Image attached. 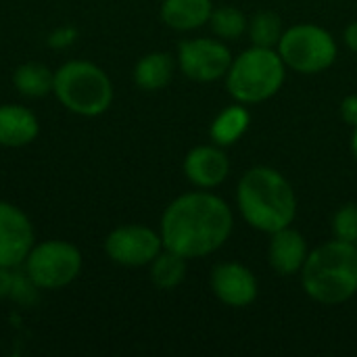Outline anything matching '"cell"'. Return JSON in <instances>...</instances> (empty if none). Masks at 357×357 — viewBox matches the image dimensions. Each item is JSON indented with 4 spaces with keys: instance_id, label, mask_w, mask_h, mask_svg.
Segmentation results:
<instances>
[{
    "instance_id": "cell-14",
    "label": "cell",
    "mask_w": 357,
    "mask_h": 357,
    "mask_svg": "<svg viewBox=\"0 0 357 357\" xmlns=\"http://www.w3.org/2000/svg\"><path fill=\"white\" fill-rule=\"evenodd\" d=\"M213 13L211 0H163L161 21L176 31H192L209 23Z\"/></svg>"
},
{
    "instance_id": "cell-10",
    "label": "cell",
    "mask_w": 357,
    "mask_h": 357,
    "mask_svg": "<svg viewBox=\"0 0 357 357\" xmlns=\"http://www.w3.org/2000/svg\"><path fill=\"white\" fill-rule=\"evenodd\" d=\"M209 287L220 303L234 310L249 307L259 295V284L255 274L238 261L218 264L211 270Z\"/></svg>"
},
{
    "instance_id": "cell-25",
    "label": "cell",
    "mask_w": 357,
    "mask_h": 357,
    "mask_svg": "<svg viewBox=\"0 0 357 357\" xmlns=\"http://www.w3.org/2000/svg\"><path fill=\"white\" fill-rule=\"evenodd\" d=\"M73 38H75V31L73 29H59V31H54L52 36H50V44L52 46H67V44H71L73 42Z\"/></svg>"
},
{
    "instance_id": "cell-26",
    "label": "cell",
    "mask_w": 357,
    "mask_h": 357,
    "mask_svg": "<svg viewBox=\"0 0 357 357\" xmlns=\"http://www.w3.org/2000/svg\"><path fill=\"white\" fill-rule=\"evenodd\" d=\"M343 42H345V46H347L351 52H356L357 54V21H351V23L345 27V31H343Z\"/></svg>"
},
{
    "instance_id": "cell-5",
    "label": "cell",
    "mask_w": 357,
    "mask_h": 357,
    "mask_svg": "<svg viewBox=\"0 0 357 357\" xmlns=\"http://www.w3.org/2000/svg\"><path fill=\"white\" fill-rule=\"evenodd\" d=\"M52 92L63 107L86 117L105 113L113 102L109 75L88 61L65 63L52 77Z\"/></svg>"
},
{
    "instance_id": "cell-4",
    "label": "cell",
    "mask_w": 357,
    "mask_h": 357,
    "mask_svg": "<svg viewBox=\"0 0 357 357\" xmlns=\"http://www.w3.org/2000/svg\"><path fill=\"white\" fill-rule=\"evenodd\" d=\"M228 94L243 105H259L280 92L287 79V65L276 48L253 46L232 59L226 73Z\"/></svg>"
},
{
    "instance_id": "cell-2",
    "label": "cell",
    "mask_w": 357,
    "mask_h": 357,
    "mask_svg": "<svg viewBox=\"0 0 357 357\" xmlns=\"http://www.w3.org/2000/svg\"><path fill=\"white\" fill-rule=\"evenodd\" d=\"M236 205L243 220L264 234L293 226L297 218L293 184L284 174L268 165H255L243 174L236 186Z\"/></svg>"
},
{
    "instance_id": "cell-13",
    "label": "cell",
    "mask_w": 357,
    "mask_h": 357,
    "mask_svg": "<svg viewBox=\"0 0 357 357\" xmlns=\"http://www.w3.org/2000/svg\"><path fill=\"white\" fill-rule=\"evenodd\" d=\"M307 253H310V249H307L305 236L299 230H295L293 226H287V228L270 234L268 264L278 276L299 274L307 259Z\"/></svg>"
},
{
    "instance_id": "cell-27",
    "label": "cell",
    "mask_w": 357,
    "mask_h": 357,
    "mask_svg": "<svg viewBox=\"0 0 357 357\" xmlns=\"http://www.w3.org/2000/svg\"><path fill=\"white\" fill-rule=\"evenodd\" d=\"M349 146H351V155L356 157V161H357V126L354 128V132H351V140H349Z\"/></svg>"
},
{
    "instance_id": "cell-8",
    "label": "cell",
    "mask_w": 357,
    "mask_h": 357,
    "mask_svg": "<svg viewBox=\"0 0 357 357\" xmlns=\"http://www.w3.org/2000/svg\"><path fill=\"white\" fill-rule=\"evenodd\" d=\"M232 52L220 38H192L184 40L178 46V67L180 71L199 84H211L224 79L230 63Z\"/></svg>"
},
{
    "instance_id": "cell-12",
    "label": "cell",
    "mask_w": 357,
    "mask_h": 357,
    "mask_svg": "<svg viewBox=\"0 0 357 357\" xmlns=\"http://www.w3.org/2000/svg\"><path fill=\"white\" fill-rule=\"evenodd\" d=\"M230 174V159L224 146L218 144H199L188 151L184 157V176L186 180L201 188L211 190L226 182Z\"/></svg>"
},
{
    "instance_id": "cell-7",
    "label": "cell",
    "mask_w": 357,
    "mask_h": 357,
    "mask_svg": "<svg viewBox=\"0 0 357 357\" xmlns=\"http://www.w3.org/2000/svg\"><path fill=\"white\" fill-rule=\"evenodd\" d=\"M82 270V253L65 241L33 247L25 259V274L38 289H63Z\"/></svg>"
},
{
    "instance_id": "cell-24",
    "label": "cell",
    "mask_w": 357,
    "mask_h": 357,
    "mask_svg": "<svg viewBox=\"0 0 357 357\" xmlns=\"http://www.w3.org/2000/svg\"><path fill=\"white\" fill-rule=\"evenodd\" d=\"M339 115H341V119H343L347 126L356 128L357 126V94H347V96L341 100V105H339Z\"/></svg>"
},
{
    "instance_id": "cell-20",
    "label": "cell",
    "mask_w": 357,
    "mask_h": 357,
    "mask_svg": "<svg viewBox=\"0 0 357 357\" xmlns=\"http://www.w3.org/2000/svg\"><path fill=\"white\" fill-rule=\"evenodd\" d=\"M247 25H249V19L245 17V13H241L232 4L213 6V13L209 17L211 31L215 33V38H220L224 42L238 40L243 33H247Z\"/></svg>"
},
{
    "instance_id": "cell-9",
    "label": "cell",
    "mask_w": 357,
    "mask_h": 357,
    "mask_svg": "<svg viewBox=\"0 0 357 357\" xmlns=\"http://www.w3.org/2000/svg\"><path fill=\"white\" fill-rule=\"evenodd\" d=\"M105 251L119 266L140 268V266H149L163 251V241L161 234L149 226L128 224L115 228L107 236Z\"/></svg>"
},
{
    "instance_id": "cell-18",
    "label": "cell",
    "mask_w": 357,
    "mask_h": 357,
    "mask_svg": "<svg viewBox=\"0 0 357 357\" xmlns=\"http://www.w3.org/2000/svg\"><path fill=\"white\" fill-rule=\"evenodd\" d=\"M186 257L163 249L153 261H151V280L161 291H172L182 284L186 278Z\"/></svg>"
},
{
    "instance_id": "cell-11",
    "label": "cell",
    "mask_w": 357,
    "mask_h": 357,
    "mask_svg": "<svg viewBox=\"0 0 357 357\" xmlns=\"http://www.w3.org/2000/svg\"><path fill=\"white\" fill-rule=\"evenodd\" d=\"M33 249V228L27 215L0 201V268H17Z\"/></svg>"
},
{
    "instance_id": "cell-19",
    "label": "cell",
    "mask_w": 357,
    "mask_h": 357,
    "mask_svg": "<svg viewBox=\"0 0 357 357\" xmlns=\"http://www.w3.org/2000/svg\"><path fill=\"white\" fill-rule=\"evenodd\" d=\"M247 33H249V40L253 46L276 48L284 33L282 19L274 10H259L249 19Z\"/></svg>"
},
{
    "instance_id": "cell-22",
    "label": "cell",
    "mask_w": 357,
    "mask_h": 357,
    "mask_svg": "<svg viewBox=\"0 0 357 357\" xmlns=\"http://www.w3.org/2000/svg\"><path fill=\"white\" fill-rule=\"evenodd\" d=\"M36 284L29 280V276L13 274L10 268H0V297H13L21 305H29L36 301L33 293Z\"/></svg>"
},
{
    "instance_id": "cell-1",
    "label": "cell",
    "mask_w": 357,
    "mask_h": 357,
    "mask_svg": "<svg viewBox=\"0 0 357 357\" xmlns=\"http://www.w3.org/2000/svg\"><path fill=\"white\" fill-rule=\"evenodd\" d=\"M234 230V213L230 205L209 192L195 190L174 199L161 218L163 249L186 259H201L220 251Z\"/></svg>"
},
{
    "instance_id": "cell-23",
    "label": "cell",
    "mask_w": 357,
    "mask_h": 357,
    "mask_svg": "<svg viewBox=\"0 0 357 357\" xmlns=\"http://www.w3.org/2000/svg\"><path fill=\"white\" fill-rule=\"evenodd\" d=\"M333 236L357 245V203L341 205L333 215Z\"/></svg>"
},
{
    "instance_id": "cell-16",
    "label": "cell",
    "mask_w": 357,
    "mask_h": 357,
    "mask_svg": "<svg viewBox=\"0 0 357 357\" xmlns=\"http://www.w3.org/2000/svg\"><path fill=\"white\" fill-rule=\"evenodd\" d=\"M249 126H251V113H249L247 105L234 102L230 107H224L215 115V119L211 121V128H209V138L213 140V144L226 149V146L236 144L245 136Z\"/></svg>"
},
{
    "instance_id": "cell-17",
    "label": "cell",
    "mask_w": 357,
    "mask_h": 357,
    "mask_svg": "<svg viewBox=\"0 0 357 357\" xmlns=\"http://www.w3.org/2000/svg\"><path fill=\"white\" fill-rule=\"evenodd\" d=\"M174 69H176V63L169 52H161V50L149 52L136 63L134 82L138 88L146 92H157V90H163L172 82Z\"/></svg>"
},
{
    "instance_id": "cell-15",
    "label": "cell",
    "mask_w": 357,
    "mask_h": 357,
    "mask_svg": "<svg viewBox=\"0 0 357 357\" xmlns=\"http://www.w3.org/2000/svg\"><path fill=\"white\" fill-rule=\"evenodd\" d=\"M38 136L36 115L19 105L0 107V144L2 146H25Z\"/></svg>"
},
{
    "instance_id": "cell-3",
    "label": "cell",
    "mask_w": 357,
    "mask_h": 357,
    "mask_svg": "<svg viewBox=\"0 0 357 357\" xmlns=\"http://www.w3.org/2000/svg\"><path fill=\"white\" fill-rule=\"evenodd\" d=\"M305 295L326 307L357 295V245L333 238L307 253L299 272Z\"/></svg>"
},
{
    "instance_id": "cell-6",
    "label": "cell",
    "mask_w": 357,
    "mask_h": 357,
    "mask_svg": "<svg viewBox=\"0 0 357 357\" xmlns=\"http://www.w3.org/2000/svg\"><path fill=\"white\" fill-rule=\"evenodd\" d=\"M287 69L301 75H316L331 69L339 56L335 36L318 23H295L284 29L278 46Z\"/></svg>"
},
{
    "instance_id": "cell-21",
    "label": "cell",
    "mask_w": 357,
    "mask_h": 357,
    "mask_svg": "<svg viewBox=\"0 0 357 357\" xmlns=\"http://www.w3.org/2000/svg\"><path fill=\"white\" fill-rule=\"evenodd\" d=\"M52 77L54 73H50V69L42 63H25L15 71V86L21 94L38 98L48 94V90H52Z\"/></svg>"
}]
</instances>
